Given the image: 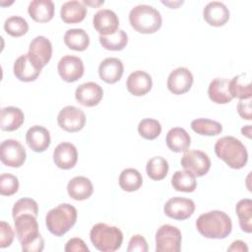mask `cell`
I'll use <instances>...</instances> for the list:
<instances>
[{
    "mask_svg": "<svg viewBox=\"0 0 252 252\" xmlns=\"http://www.w3.org/2000/svg\"><path fill=\"white\" fill-rule=\"evenodd\" d=\"M17 238L24 252H40L44 248V239L38 232L36 217L23 214L14 219Z\"/></svg>",
    "mask_w": 252,
    "mask_h": 252,
    "instance_id": "1",
    "label": "cell"
},
{
    "mask_svg": "<svg viewBox=\"0 0 252 252\" xmlns=\"http://www.w3.org/2000/svg\"><path fill=\"white\" fill-rule=\"evenodd\" d=\"M196 227L206 238L223 239L231 232L232 222L224 212L215 210L202 214L197 219Z\"/></svg>",
    "mask_w": 252,
    "mask_h": 252,
    "instance_id": "2",
    "label": "cell"
},
{
    "mask_svg": "<svg viewBox=\"0 0 252 252\" xmlns=\"http://www.w3.org/2000/svg\"><path fill=\"white\" fill-rule=\"evenodd\" d=\"M215 153L219 158L233 169L244 167L248 160V153L245 146L240 140L232 136H224L219 139L215 144Z\"/></svg>",
    "mask_w": 252,
    "mask_h": 252,
    "instance_id": "3",
    "label": "cell"
},
{
    "mask_svg": "<svg viewBox=\"0 0 252 252\" xmlns=\"http://www.w3.org/2000/svg\"><path fill=\"white\" fill-rule=\"evenodd\" d=\"M131 27L141 33H154L158 32L162 23L160 13L150 5H137L129 13Z\"/></svg>",
    "mask_w": 252,
    "mask_h": 252,
    "instance_id": "4",
    "label": "cell"
},
{
    "mask_svg": "<svg viewBox=\"0 0 252 252\" xmlns=\"http://www.w3.org/2000/svg\"><path fill=\"white\" fill-rule=\"evenodd\" d=\"M77 220V209L68 204H60L51 209L45 217L47 229L56 236H62L68 232Z\"/></svg>",
    "mask_w": 252,
    "mask_h": 252,
    "instance_id": "5",
    "label": "cell"
},
{
    "mask_svg": "<svg viewBox=\"0 0 252 252\" xmlns=\"http://www.w3.org/2000/svg\"><path fill=\"white\" fill-rule=\"evenodd\" d=\"M93 245L102 252H114L118 250L123 241V233L117 227L104 222L94 224L90 231Z\"/></svg>",
    "mask_w": 252,
    "mask_h": 252,
    "instance_id": "6",
    "label": "cell"
},
{
    "mask_svg": "<svg viewBox=\"0 0 252 252\" xmlns=\"http://www.w3.org/2000/svg\"><path fill=\"white\" fill-rule=\"evenodd\" d=\"M181 231L173 225L163 224L156 233L157 252H179L181 249Z\"/></svg>",
    "mask_w": 252,
    "mask_h": 252,
    "instance_id": "7",
    "label": "cell"
},
{
    "mask_svg": "<svg viewBox=\"0 0 252 252\" xmlns=\"http://www.w3.org/2000/svg\"><path fill=\"white\" fill-rule=\"evenodd\" d=\"M180 162L184 170L191 173L195 177L204 176L208 173L211 167V159L209 156L199 150H190L184 152Z\"/></svg>",
    "mask_w": 252,
    "mask_h": 252,
    "instance_id": "8",
    "label": "cell"
},
{
    "mask_svg": "<svg viewBox=\"0 0 252 252\" xmlns=\"http://www.w3.org/2000/svg\"><path fill=\"white\" fill-rule=\"evenodd\" d=\"M57 122L64 131L75 133L82 130L86 124L85 112L74 105L63 107L57 116Z\"/></svg>",
    "mask_w": 252,
    "mask_h": 252,
    "instance_id": "9",
    "label": "cell"
},
{
    "mask_svg": "<svg viewBox=\"0 0 252 252\" xmlns=\"http://www.w3.org/2000/svg\"><path fill=\"white\" fill-rule=\"evenodd\" d=\"M27 158V153L23 145L17 140H4L0 145V159L10 167H20Z\"/></svg>",
    "mask_w": 252,
    "mask_h": 252,
    "instance_id": "10",
    "label": "cell"
},
{
    "mask_svg": "<svg viewBox=\"0 0 252 252\" xmlns=\"http://www.w3.org/2000/svg\"><path fill=\"white\" fill-rule=\"evenodd\" d=\"M164 214L173 220H184L189 219L195 211V203L188 198H170L163 207Z\"/></svg>",
    "mask_w": 252,
    "mask_h": 252,
    "instance_id": "11",
    "label": "cell"
},
{
    "mask_svg": "<svg viewBox=\"0 0 252 252\" xmlns=\"http://www.w3.org/2000/svg\"><path fill=\"white\" fill-rule=\"evenodd\" d=\"M57 70L60 77L65 82L72 83L83 77L85 67L80 57L74 55H65L59 60Z\"/></svg>",
    "mask_w": 252,
    "mask_h": 252,
    "instance_id": "12",
    "label": "cell"
},
{
    "mask_svg": "<svg viewBox=\"0 0 252 252\" xmlns=\"http://www.w3.org/2000/svg\"><path fill=\"white\" fill-rule=\"evenodd\" d=\"M28 54L32 61L42 69L51 59L52 44L45 36L38 35L30 43Z\"/></svg>",
    "mask_w": 252,
    "mask_h": 252,
    "instance_id": "13",
    "label": "cell"
},
{
    "mask_svg": "<svg viewBox=\"0 0 252 252\" xmlns=\"http://www.w3.org/2000/svg\"><path fill=\"white\" fill-rule=\"evenodd\" d=\"M166 85L173 94H183L191 89L193 75L188 68L178 67L169 74Z\"/></svg>",
    "mask_w": 252,
    "mask_h": 252,
    "instance_id": "14",
    "label": "cell"
},
{
    "mask_svg": "<svg viewBox=\"0 0 252 252\" xmlns=\"http://www.w3.org/2000/svg\"><path fill=\"white\" fill-rule=\"evenodd\" d=\"M93 25L100 35L106 36L113 34L118 31L119 19L112 10L101 9L94 14L93 18Z\"/></svg>",
    "mask_w": 252,
    "mask_h": 252,
    "instance_id": "15",
    "label": "cell"
},
{
    "mask_svg": "<svg viewBox=\"0 0 252 252\" xmlns=\"http://www.w3.org/2000/svg\"><path fill=\"white\" fill-rule=\"evenodd\" d=\"M102 88L94 82H88L80 85L75 92V97L77 101L88 107L97 105L102 99Z\"/></svg>",
    "mask_w": 252,
    "mask_h": 252,
    "instance_id": "16",
    "label": "cell"
},
{
    "mask_svg": "<svg viewBox=\"0 0 252 252\" xmlns=\"http://www.w3.org/2000/svg\"><path fill=\"white\" fill-rule=\"evenodd\" d=\"M78 160L76 147L69 142L60 143L53 152V161L61 169L73 168Z\"/></svg>",
    "mask_w": 252,
    "mask_h": 252,
    "instance_id": "17",
    "label": "cell"
},
{
    "mask_svg": "<svg viewBox=\"0 0 252 252\" xmlns=\"http://www.w3.org/2000/svg\"><path fill=\"white\" fill-rule=\"evenodd\" d=\"M14 75L22 82H32L37 79L41 72V68L35 65L29 54L21 55L14 63Z\"/></svg>",
    "mask_w": 252,
    "mask_h": 252,
    "instance_id": "18",
    "label": "cell"
},
{
    "mask_svg": "<svg viewBox=\"0 0 252 252\" xmlns=\"http://www.w3.org/2000/svg\"><path fill=\"white\" fill-rule=\"evenodd\" d=\"M204 20L213 27H221L229 20V10L221 2L208 3L203 10Z\"/></svg>",
    "mask_w": 252,
    "mask_h": 252,
    "instance_id": "19",
    "label": "cell"
},
{
    "mask_svg": "<svg viewBox=\"0 0 252 252\" xmlns=\"http://www.w3.org/2000/svg\"><path fill=\"white\" fill-rule=\"evenodd\" d=\"M153 86L152 77L145 71L137 70L131 73L126 82L128 92L136 96L145 95L148 94Z\"/></svg>",
    "mask_w": 252,
    "mask_h": 252,
    "instance_id": "20",
    "label": "cell"
},
{
    "mask_svg": "<svg viewBox=\"0 0 252 252\" xmlns=\"http://www.w3.org/2000/svg\"><path fill=\"white\" fill-rule=\"evenodd\" d=\"M123 71L124 66L122 61L115 57L105 58L98 66L99 78L107 84L118 82L123 75Z\"/></svg>",
    "mask_w": 252,
    "mask_h": 252,
    "instance_id": "21",
    "label": "cell"
},
{
    "mask_svg": "<svg viewBox=\"0 0 252 252\" xmlns=\"http://www.w3.org/2000/svg\"><path fill=\"white\" fill-rule=\"evenodd\" d=\"M26 141L33 152L42 153L50 146L51 139L49 131L45 127L34 125L27 131Z\"/></svg>",
    "mask_w": 252,
    "mask_h": 252,
    "instance_id": "22",
    "label": "cell"
},
{
    "mask_svg": "<svg viewBox=\"0 0 252 252\" xmlns=\"http://www.w3.org/2000/svg\"><path fill=\"white\" fill-rule=\"evenodd\" d=\"M208 95L213 102L219 104L230 102L232 96L229 94V80L225 78L214 79L209 85Z\"/></svg>",
    "mask_w": 252,
    "mask_h": 252,
    "instance_id": "23",
    "label": "cell"
},
{
    "mask_svg": "<svg viewBox=\"0 0 252 252\" xmlns=\"http://www.w3.org/2000/svg\"><path fill=\"white\" fill-rule=\"evenodd\" d=\"M69 196L76 201L89 199L94 191L91 180L85 176H76L72 178L67 185Z\"/></svg>",
    "mask_w": 252,
    "mask_h": 252,
    "instance_id": "24",
    "label": "cell"
},
{
    "mask_svg": "<svg viewBox=\"0 0 252 252\" xmlns=\"http://www.w3.org/2000/svg\"><path fill=\"white\" fill-rule=\"evenodd\" d=\"M87 7L83 2L71 0L63 3L60 10V16L66 24H77L82 22L87 16Z\"/></svg>",
    "mask_w": 252,
    "mask_h": 252,
    "instance_id": "25",
    "label": "cell"
},
{
    "mask_svg": "<svg viewBox=\"0 0 252 252\" xmlns=\"http://www.w3.org/2000/svg\"><path fill=\"white\" fill-rule=\"evenodd\" d=\"M165 142L169 150L175 153H181L188 151L191 145V138L185 129L174 127L167 132Z\"/></svg>",
    "mask_w": 252,
    "mask_h": 252,
    "instance_id": "26",
    "label": "cell"
},
{
    "mask_svg": "<svg viewBox=\"0 0 252 252\" xmlns=\"http://www.w3.org/2000/svg\"><path fill=\"white\" fill-rule=\"evenodd\" d=\"M25 121L22 109L15 106H7L1 109L0 128L3 131H15L19 129Z\"/></svg>",
    "mask_w": 252,
    "mask_h": 252,
    "instance_id": "27",
    "label": "cell"
},
{
    "mask_svg": "<svg viewBox=\"0 0 252 252\" xmlns=\"http://www.w3.org/2000/svg\"><path fill=\"white\" fill-rule=\"evenodd\" d=\"M28 12L33 21L46 23L54 16V3L51 0H33L30 3Z\"/></svg>",
    "mask_w": 252,
    "mask_h": 252,
    "instance_id": "28",
    "label": "cell"
},
{
    "mask_svg": "<svg viewBox=\"0 0 252 252\" xmlns=\"http://www.w3.org/2000/svg\"><path fill=\"white\" fill-rule=\"evenodd\" d=\"M229 94L232 98H251L252 89L250 75L248 73H242L233 77L232 80L229 81Z\"/></svg>",
    "mask_w": 252,
    "mask_h": 252,
    "instance_id": "29",
    "label": "cell"
},
{
    "mask_svg": "<svg viewBox=\"0 0 252 252\" xmlns=\"http://www.w3.org/2000/svg\"><path fill=\"white\" fill-rule=\"evenodd\" d=\"M64 43L73 50L84 51L90 44V37L83 29H71L64 34Z\"/></svg>",
    "mask_w": 252,
    "mask_h": 252,
    "instance_id": "30",
    "label": "cell"
},
{
    "mask_svg": "<svg viewBox=\"0 0 252 252\" xmlns=\"http://www.w3.org/2000/svg\"><path fill=\"white\" fill-rule=\"evenodd\" d=\"M171 185L176 191L190 193L196 189L197 181L191 173L185 170H177L171 177Z\"/></svg>",
    "mask_w": 252,
    "mask_h": 252,
    "instance_id": "31",
    "label": "cell"
},
{
    "mask_svg": "<svg viewBox=\"0 0 252 252\" xmlns=\"http://www.w3.org/2000/svg\"><path fill=\"white\" fill-rule=\"evenodd\" d=\"M119 186L127 192L138 190L143 184L142 174L135 168H126L119 175Z\"/></svg>",
    "mask_w": 252,
    "mask_h": 252,
    "instance_id": "32",
    "label": "cell"
},
{
    "mask_svg": "<svg viewBox=\"0 0 252 252\" xmlns=\"http://www.w3.org/2000/svg\"><path fill=\"white\" fill-rule=\"evenodd\" d=\"M241 229L246 233L252 231V201L250 199L240 200L235 207Z\"/></svg>",
    "mask_w": 252,
    "mask_h": 252,
    "instance_id": "33",
    "label": "cell"
},
{
    "mask_svg": "<svg viewBox=\"0 0 252 252\" xmlns=\"http://www.w3.org/2000/svg\"><path fill=\"white\" fill-rule=\"evenodd\" d=\"M194 132L204 136H217L221 133L222 125L215 120L208 118H197L191 122Z\"/></svg>",
    "mask_w": 252,
    "mask_h": 252,
    "instance_id": "34",
    "label": "cell"
},
{
    "mask_svg": "<svg viewBox=\"0 0 252 252\" xmlns=\"http://www.w3.org/2000/svg\"><path fill=\"white\" fill-rule=\"evenodd\" d=\"M168 162L162 157H154L150 158L146 165L148 176L153 180H162L168 172Z\"/></svg>",
    "mask_w": 252,
    "mask_h": 252,
    "instance_id": "35",
    "label": "cell"
},
{
    "mask_svg": "<svg viewBox=\"0 0 252 252\" xmlns=\"http://www.w3.org/2000/svg\"><path fill=\"white\" fill-rule=\"evenodd\" d=\"M98 39L103 48L111 51H119L127 45L128 35L123 30H118L110 35H99Z\"/></svg>",
    "mask_w": 252,
    "mask_h": 252,
    "instance_id": "36",
    "label": "cell"
},
{
    "mask_svg": "<svg viewBox=\"0 0 252 252\" xmlns=\"http://www.w3.org/2000/svg\"><path fill=\"white\" fill-rule=\"evenodd\" d=\"M4 30L11 36L19 37L28 32L29 24L20 16H11L5 21Z\"/></svg>",
    "mask_w": 252,
    "mask_h": 252,
    "instance_id": "37",
    "label": "cell"
},
{
    "mask_svg": "<svg viewBox=\"0 0 252 252\" xmlns=\"http://www.w3.org/2000/svg\"><path fill=\"white\" fill-rule=\"evenodd\" d=\"M138 132L141 137L147 140H155L161 132L160 123L153 118H145L138 125Z\"/></svg>",
    "mask_w": 252,
    "mask_h": 252,
    "instance_id": "38",
    "label": "cell"
},
{
    "mask_svg": "<svg viewBox=\"0 0 252 252\" xmlns=\"http://www.w3.org/2000/svg\"><path fill=\"white\" fill-rule=\"evenodd\" d=\"M23 214H32L35 217L38 215V206L37 203L32 198H21L18 200L12 209L13 219H16L18 216Z\"/></svg>",
    "mask_w": 252,
    "mask_h": 252,
    "instance_id": "39",
    "label": "cell"
},
{
    "mask_svg": "<svg viewBox=\"0 0 252 252\" xmlns=\"http://www.w3.org/2000/svg\"><path fill=\"white\" fill-rule=\"evenodd\" d=\"M19 189L18 178L10 173H2L0 176V193L3 196H11Z\"/></svg>",
    "mask_w": 252,
    "mask_h": 252,
    "instance_id": "40",
    "label": "cell"
},
{
    "mask_svg": "<svg viewBox=\"0 0 252 252\" xmlns=\"http://www.w3.org/2000/svg\"><path fill=\"white\" fill-rule=\"evenodd\" d=\"M14 231L9 223L6 221L0 222V248L10 246L14 240Z\"/></svg>",
    "mask_w": 252,
    "mask_h": 252,
    "instance_id": "41",
    "label": "cell"
},
{
    "mask_svg": "<svg viewBox=\"0 0 252 252\" xmlns=\"http://www.w3.org/2000/svg\"><path fill=\"white\" fill-rule=\"evenodd\" d=\"M127 251L128 252H135V251L147 252L148 251V243H147L145 237L142 236L141 234L133 235L129 240Z\"/></svg>",
    "mask_w": 252,
    "mask_h": 252,
    "instance_id": "42",
    "label": "cell"
},
{
    "mask_svg": "<svg viewBox=\"0 0 252 252\" xmlns=\"http://www.w3.org/2000/svg\"><path fill=\"white\" fill-rule=\"evenodd\" d=\"M64 250L66 252H89L90 249L85 241L79 237L71 238L67 241Z\"/></svg>",
    "mask_w": 252,
    "mask_h": 252,
    "instance_id": "43",
    "label": "cell"
},
{
    "mask_svg": "<svg viewBox=\"0 0 252 252\" xmlns=\"http://www.w3.org/2000/svg\"><path fill=\"white\" fill-rule=\"evenodd\" d=\"M237 112L241 118L245 120H251V98L240 99L237 104Z\"/></svg>",
    "mask_w": 252,
    "mask_h": 252,
    "instance_id": "44",
    "label": "cell"
},
{
    "mask_svg": "<svg viewBox=\"0 0 252 252\" xmlns=\"http://www.w3.org/2000/svg\"><path fill=\"white\" fill-rule=\"evenodd\" d=\"M227 251H233V252H247L248 247L246 243L242 240H235L231 243V245L227 248Z\"/></svg>",
    "mask_w": 252,
    "mask_h": 252,
    "instance_id": "45",
    "label": "cell"
},
{
    "mask_svg": "<svg viewBox=\"0 0 252 252\" xmlns=\"http://www.w3.org/2000/svg\"><path fill=\"white\" fill-rule=\"evenodd\" d=\"M241 133L243 135H245L247 138H251V126L250 125H246L241 129Z\"/></svg>",
    "mask_w": 252,
    "mask_h": 252,
    "instance_id": "46",
    "label": "cell"
},
{
    "mask_svg": "<svg viewBox=\"0 0 252 252\" xmlns=\"http://www.w3.org/2000/svg\"><path fill=\"white\" fill-rule=\"evenodd\" d=\"M83 3H84V4H87V5H91V6H94V7H96V6H99V5H101V4H103V3H104V1H97V2H91V1H87V0H84V1H83Z\"/></svg>",
    "mask_w": 252,
    "mask_h": 252,
    "instance_id": "47",
    "label": "cell"
}]
</instances>
